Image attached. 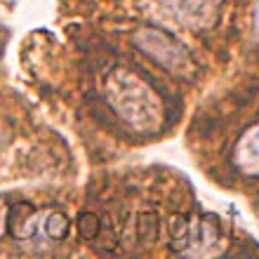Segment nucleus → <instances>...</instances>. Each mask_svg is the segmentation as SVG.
<instances>
[{"label": "nucleus", "mask_w": 259, "mask_h": 259, "mask_svg": "<svg viewBox=\"0 0 259 259\" xmlns=\"http://www.w3.org/2000/svg\"><path fill=\"white\" fill-rule=\"evenodd\" d=\"M106 97L118 116L135 130H156L160 123V104L151 88L137 75L118 71L106 82Z\"/></svg>", "instance_id": "nucleus-1"}, {"label": "nucleus", "mask_w": 259, "mask_h": 259, "mask_svg": "<svg viewBox=\"0 0 259 259\" xmlns=\"http://www.w3.org/2000/svg\"><path fill=\"white\" fill-rule=\"evenodd\" d=\"M172 231V247L184 254H205L212 245L219 243V222L217 217H175L170 222Z\"/></svg>", "instance_id": "nucleus-2"}, {"label": "nucleus", "mask_w": 259, "mask_h": 259, "mask_svg": "<svg viewBox=\"0 0 259 259\" xmlns=\"http://www.w3.org/2000/svg\"><path fill=\"white\" fill-rule=\"evenodd\" d=\"M135 45L142 50L144 55H149L153 62L165 66L167 71H175V73H189L191 71V62H189L184 48L177 40H172L167 33H163V31L146 28L142 33H137Z\"/></svg>", "instance_id": "nucleus-3"}, {"label": "nucleus", "mask_w": 259, "mask_h": 259, "mask_svg": "<svg viewBox=\"0 0 259 259\" xmlns=\"http://www.w3.org/2000/svg\"><path fill=\"white\" fill-rule=\"evenodd\" d=\"M158 14L179 26H205L214 14V0H153Z\"/></svg>", "instance_id": "nucleus-4"}, {"label": "nucleus", "mask_w": 259, "mask_h": 259, "mask_svg": "<svg viewBox=\"0 0 259 259\" xmlns=\"http://www.w3.org/2000/svg\"><path fill=\"white\" fill-rule=\"evenodd\" d=\"M236 165L245 175H259V125L247 130L236 146Z\"/></svg>", "instance_id": "nucleus-5"}, {"label": "nucleus", "mask_w": 259, "mask_h": 259, "mask_svg": "<svg viewBox=\"0 0 259 259\" xmlns=\"http://www.w3.org/2000/svg\"><path fill=\"white\" fill-rule=\"evenodd\" d=\"M42 231H45V238L50 240H62L68 233V219L64 214H48V219L42 222Z\"/></svg>", "instance_id": "nucleus-6"}, {"label": "nucleus", "mask_w": 259, "mask_h": 259, "mask_svg": "<svg viewBox=\"0 0 259 259\" xmlns=\"http://www.w3.org/2000/svg\"><path fill=\"white\" fill-rule=\"evenodd\" d=\"M78 229H80L82 238H95L97 231H99V219H97V214L85 212L80 217V222H78Z\"/></svg>", "instance_id": "nucleus-7"}]
</instances>
